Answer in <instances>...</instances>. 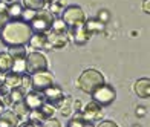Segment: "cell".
<instances>
[{
	"instance_id": "obj_1",
	"label": "cell",
	"mask_w": 150,
	"mask_h": 127,
	"mask_svg": "<svg viewBox=\"0 0 150 127\" xmlns=\"http://www.w3.org/2000/svg\"><path fill=\"white\" fill-rule=\"evenodd\" d=\"M31 35H32L31 26L23 20H11L0 29V40L8 48L26 44L29 42Z\"/></svg>"
},
{
	"instance_id": "obj_2",
	"label": "cell",
	"mask_w": 150,
	"mask_h": 127,
	"mask_svg": "<svg viewBox=\"0 0 150 127\" xmlns=\"http://www.w3.org/2000/svg\"><path fill=\"white\" fill-rule=\"evenodd\" d=\"M101 84H104V77L97 69H86L78 78V87L84 93H92Z\"/></svg>"
},
{
	"instance_id": "obj_3",
	"label": "cell",
	"mask_w": 150,
	"mask_h": 127,
	"mask_svg": "<svg viewBox=\"0 0 150 127\" xmlns=\"http://www.w3.org/2000/svg\"><path fill=\"white\" fill-rule=\"evenodd\" d=\"M54 18H55V17H54L52 12H51V11H46V9L43 8V9H40V11H35V16L32 17V20H31L28 25L31 26L32 31L45 34L46 31L51 29Z\"/></svg>"
},
{
	"instance_id": "obj_4",
	"label": "cell",
	"mask_w": 150,
	"mask_h": 127,
	"mask_svg": "<svg viewBox=\"0 0 150 127\" xmlns=\"http://www.w3.org/2000/svg\"><path fill=\"white\" fill-rule=\"evenodd\" d=\"M91 95H92V101L98 103L101 107H104V106H109V104H112L115 101L117 92H115V89L112 87V86H109V84L104 83V84L98 86Z\"/></svg>"
},
{
	"instance_id": "obj_5",
	"label": "cell",
	"mask_w": 150,
	"mask_h": 127,
	"mask_svg": "<svg viewBox=\"0 0 150 127\" xmlns=\"http://www.w3.org/2000/svg\"><path fill=\"white\" fill-rule=\"evenodd\" d=\"M61 20L66 23V26H77V25H83L86 22V17H84V12L83 9L77 5H71V6H66L61 12Z\"/></svg>"
},
{
	"instance_id": "obj_6",
	"label": "cell",
	"mask_w": 150,
	"mask_h": 127,
	"mask_svg": "<svg viewBox=\"0 0 150 127\" xmlns=\"http://www.w3.org/2000/svg\"><path fill=\"white\" fill-rule=\"evenodd\" d=\"M25 68H26V72L28 73L46 71L47 69V60L40 52H31V54H26V57H25Z\"/></svg>"
},
{
	"instance_id": "obj_7",
	"label": "cell",
	"mask_w": 150,
	"mask_h": 127,
	"mask_svg": "<svg viewBox=\"0 0 150 127\" xmlns=\"http://www.w3.org/2000/svg\"><path fill=\"white\" fill-rule=\"evenodd\" d=\"M51 84H54V77L51 72H47V69L31 73V87L34 90L42 92L43 89L49 87Z\"/></svg>"
},
{
	"instance_id": "obj_8",
	"label": "cell",
	"mask_w": 150,
	"mask_h": 127,
	"mask_svg": "<svg viewBox=\"0 0 150 127\" xmlns=\"http://www.w3.org/2000/svg\"><path fill=\"white\" fill-rule=\"evenodd\" d=\"M42 95L45 98L46 103L52 104L54 107H61L63 106V101H64V93L61 90L60 86H55V84H51L49 87H46L42 90Z\"/></svg>"
},
{
	"instance_id": "obj_9",
	"label": "cell",
	"mask_w": 150,
	"mask_h": 127,
	"mask_svg": "<svg viewBox=\"0 0 150 127\" xmlns=\"http://www.w3.org/2000/svg\"><path fill=\"white\" fill-rule=\"evenodd\" d=\"M47 49H61L67 44V32H57L51 31L49 35H46Z\"/></svg>"
},
{
	"instance_id": "obj_10",
	"label": "cell",
	"mask_w": 150,
	"mask_h": 127,
	"mask_svg": "<svg viewBox=\"0 0 150 127\" xmlns=\"http://www.w3.org/2000/svg\"><path fill=\"white\" fill-rule=\"evenodd\" d=\"M103 107L98 104V103H95V101H91L89 104L86 106V109L81 112V115H83V119H84V123H93L95 119H98L101 116V110Z\"/></svg>"
},
{
	"instance_id": "obj_11",
	"label": "cell",
	"mask_w": 150,
	"mask_h": 127,
	"mask_svg": "<svg viewBox=\"0 0 150 127\" xmlns=\"http://www.w3.org/2000/svg\"><path fill=\"white\" fill-rule=\"evenodd\" d=\"M23 103L26 104V107H28L29 110H35V109H38L40 106L45 103V98H43V95H42V92L34 90V92L25 93Z\"/></svg>"
},
{
	"instance_id": "obj_12",
	"label": "cell",
	"mask_w": 150,
	"mask_h": 127,
	"mask_svg": "<svg viewBox=\"0 0 150 127\" xmlns=\"http://www.w3.org/2000/svg\"><path fill=\"white\" fill-rule=\"evenodd\" d=\"M71 35L74 38L75 44H86L87 40H89V34H87V31L84 29V23L83 25H77V26H72V31H71Z\"/></svg>"
},
{
	"instance_id": "obj_13",
	"label": "cell",
	"mask_w": 150,
	"mask_h": 127,
	"mask_svg": "<svg viewBox=\"0 0 150 127\" xmlns=\"http://www.w3.org/2000/svg\"><path fill=\"white\" fill-rule=\"evenodd\" d=\"M20 124L18 116L12 110H6L0 113V127H17Z\"/></svg>"
},
{
	"instance_id": "obj_14",
	"label": "cell",
	"mask_w": 150,
	"mask_h": 127,
	"mask_svg": "<svg viewBox=\"0 0 150 127\" xmlns=\"http://www.w3.org/2000/svg\"><path fill=\"white\" fill-rule=\"evenodd\" d=\"M2 80H3L2 83H5L9 89H14V87L22 86V75L12 72V71H9L8 73H2Z\"/></svg>"
},
{
	"instance_id": "obj_15",
	"label": "cell",
	"mask_w": 150,
	"mask_h": 127,
	"mask_svg": "<svg viewBox=\"0 0 150 127\" xmlns=\"http://www.w3.org/2000/svg\"><path fill=\"white\" fill-rule=\"evenodd\" d=\"M135 92L139 98H149L150 97V80L149 78H139L135 83Z\"/></svg>"
},
{
	"instance_id": "obj_16",
	"label": "cell",
	"mask_w": 150,
	"mask_h": 127,
	"mask_svg": "<svg viewBox=\"0 0 150 127\" xmlns=\"http://www.w3.org/2000/svg\"><path fill=\"white\" fill-rule=\"evenodd\" d=\"M28 43L32 46L34 49H47L46 34H42V32H35V34H32Z\"/></svg>"
},
{
	"instance_id": "obj_17",
	"label": "cell",
	"mask_w": 150,
	"mask_h": 127,
	"mask_svg": "<svg viewBox=\"0 0 150 127\" xmlns=\"http://www.w3.org/2000/svg\"><path fill=\"white\" fill-rule=\"evenodd\" d=\"M84 29L87 31V34L92 35L95 34V32H101L104 29V23L100 22L98 18H92V20H87V22H84Z\"/></svg>"
},
{
	"instance_id": "obj_18",
	"label": "cell",
	"mask_w": 150,
	"mask_h": 127,
	"mask_svg": "<svg viewBox=\"0 0 150 127\" xmlns=\"http://www.w3.org/2000/svg\"><path fill=\"white\" fill-rule=\"evenodd\" d=\"M12 69V57L9 52H0V73H8Z\"/></svg>"
},
{
	"instance_id": "obj_19",
	"label": "cell",
	"mask_w": 150,
	"mask_h": 127,
	"mask_svg": "<svg viewBox=\"0 0 150 127\" xmlns=\"http://www.w3.org/2000/svg\"><path fill=\"white\" fill-rule=\"evenodd\" d=\"M22 11H23V6L20 5V3H16V2H12L11 6L8 9H6V14H8L9 18H14V20H18L20 16H22Z\"/></svg>"
},
{
	"instance_id": "obj_20",
	"label": "cell",
	"mask_w": 150,
	"mask_h": 127,
	"mask_svg": "<svg viewBox=\"0 0 150 127\" xmlns=\"http://www.w3.org/2000/svg\"><path fill=\"white\" fill-rule=\"evenodd\" d=\"M9 98L12 103H17V101H23V97H25V89L22 86H18V87H14L9 90Z\"/></svg>"
},
{
	"instance_id": "obj_21",
	"label": "cell",
	"mask_w": 150,
	"mask_h": 127,
	"mask_svg": "<svg viewBox=\"0 0 150 127\" xmlns=\"http://www.w3.org/2000/svg\"><path fill=\"white\" fill-rule=\"evenodd\" d=\"M12 112H14L18 118H23V116H26V115L29 113V109L26 107V104H25L23 101H17V103H14Z\"/></svg>"
},
{
	"instance_id": "obj_22",
	"label": "cell",
	"mask_w": 150,
	"mask_h": 127,
	"mask_svg": "<svg viewBox=\"0 0 150 127\" xmlns=\"http://www.w3.org/2000/svg\"><path fill=\"white\" fill-rule=\"evenodd\" d=\"M23 3H25L26 8L32 9V11H40V9H43L45 5H46L43 0H23Z\"/></svg>"
},
{
	"instance_id": "obj_23",
	"label": "cell",
	"mask_w": 150,
	"mask_h": 127,
	"mask_svg": "<svg viewBox=\"0 0 150 127\" xmlns=\"http://www.w3.org/2000/svg\"><path fill=\"white\" fill-rule=\"evenodd\" d=\"M64 8H66V0H54V2H51V12L54 16L61 14Z\"/></svg>"
},
{
	"instance_id": "obj_24",
	"label": "cell",
	"mask_w": 150,
	"mask_h": 127,
	"mask_svg": "<svg viewBox=\"0 0 150 127\" xmlns=\"http://www.w3.org/2000/svg\"><path fill=\"white\" fill-rule=\"evenodd\" d=\"M9 55L12 57V60L25 58L26 57V51H25L23 46H12V48H9Z\"/></svg>"
},
{
	"instance_id": "obj_25",
	"label": "cell",
	"mask_w": 150,
	"mask_h": 127,
	"mask_svg": "<svg viewBox=\"0 0 150 127\" xmlns=\"http://www.w3.org/2000/svg\"><path fill=\"white\" fill-rule=\"evenodd\" d=\"M51 31H57V32H67V26L61 18H54Z\"/></svg>"
},
{
	"instance_id": "obj_26",
	"label": "cell",
	"mask_w": 150,
	"mask_h": 127,
	"mask_svg": "<svg viewBox=\"0 0 150 127\" xmlns=\"http://www.w3.org/2000/svg\"><path fill=\"white\" fill-rule=\"evenodd\" d=\"M67 127H84V119H83V115L81 112H77L75 116L67 123Z\"/></svg>"
},
{
	"instance_id": "obj_27",
	"label": "cell",
	"mask_w": 150,
	"mask_h": 127,
	"mask_svg": "<svg viewBox=\"0 0 150 127\" xmlns=\"http://www.w3.org/2000/svg\"><path fill=\"white\" fill-rule=\"evenodd\" d=\"M35 16V11H32V9H23L22 11V16H20V18L23 20V22H26V23H29L31 20H32V17Z\"/></svg>"
},
{
	"instance_id": "obj_28",
	"label": "cell",
	"mask_w": 150,
	"mask_h": 127,
	"mask_svg": "<svg viewBox=\"0 0 150 127\" xmlns=\"http://www.w3.org/2000/svg\"><path fill=\"white\" fill-rule=\"evenodd\" d=\"M43 127H61L60 121H57V119H52V118H47L46 121H43Z\"/></svg>"
},
{
	"instance_id": "obj_29",
	"label": "cell",
	"mask_w": 150,
	"mask_h": 127,
	"mask_svg": "<svg viewBox=\"0 0 150 127\" xmlns=\"http://www.w3.org/2000/svg\"><path fill=\"white\" fill-rule=\"evenodd\" d=\"M22 86L23 87H31V77L28 73H23L22 75Z\"/></svg>"
},
{
	"instance_id": "obj_30",
	"label": "cell",
	"mask_w": 150,
	"mask_h": 127,
	"mask_svg": "<svg viewBox=\"0 0 150 127\" xmlns=\"http://www.w3.org/2000/svg\"><path fill=\"white\" fill-rule=\"evenodd\" d=\"M98 20L100 22H103L104 25L107 23V20H109V14H107V11H100V14H98Z\"/></svg>"
},
{
	"instance_id": "obj_31",
	"label": "cell",
	"mask_w": 150,
	"mask_h": 127,
	"mask_svg": "<svg viewBox=\"0 0 150 127\" xmlns=\"http://www.w3.org/2000/svg\"><path fill=\"white\" fill-rule=\"evenodd\" d=\"M17 127H42V124H38V123H34V121H26V123H23V124H20V126H17Z\"/></svg>"
},
{
	"instance_id": "obj_32",
	"label": "cell",
	"mask_w": 150,
	"mask_h": 127,
	"mask_svg": "<svg viewBox=\"0 0 150 127\" xmlns=\"http://www.w3.org/2000/svg\"><path fill=\"white\" fill-rule=\"evenodd\" d=\"M9 22V17H8V14H0V29L3 28V26Z\"/></svg>"
},
{
	"instance_id": "obj_33",
	"label": "cell",
	"mask_w": 150,
	"mask_h": 127,
	"mask_svg": "<svg viewBox=\"0 0 150 127\" xmlns=\"http://www.w3.org/2000/svg\"><path fill=\"white\" fill-rule=\"evenodd\" d=\"M8 93H9V87L5 83H2V84H0V95L5 97V95H8Z\"/></svg>"
},
{
	"instance_id": "obj_34",
	"label": "cell",
	"mask_w": 150,
	"mask_h": 127,
	"mask_svg": "<svg viewBox=\"0 0 150 127\" xmlns=\"http://www.w3.org/2000/svg\"><path fill=\"white\" fill-rule=\"evenodd\" d=\"M98 127H118L117 124H115L113 121H109V119H107V121H103V123H100V126Z\"/></svg>"
},
{
	"instance_id": "obj_35",
	"label": "cell",
	"mask_w": 150,
	"mask_h": 127,
	"mask_svg": "<svg viewBox=\"0 0 150 127\" xmlns=\"http://www.w3.org/2000/svg\"><path fill=\"white\" fill-rule=\"evenodd\" d=\"M6 9H8V6H6V3L0 0V14H6Z\"/></svg>"
},
{
	"instance_id": "obj_36",
	"label": "cell",
	"mask_w": 150,
	"mask_h": 127,
	"mask_svg": "<svg viewBox=\"0 0 150 127\" xmlns=\"http://www.w3.org/2000/svg\"><path fill=\"white\" fill-rule=\"evenodd\" d=\"M136 115H138V116H144L146 115V109L144 107H138V109H136Z\"/></svg>"
},
{
	"instance_id": "obj_37",
	"label": "cell",
	"mask_w": 150,
	"mask_h": 127,
	"mask_svg": "<svg viewBox=\"0 0 150 127\" xmlns=\"http://www.w3.org/2000/svg\"><path fill=\"white\" fill-rule=\"evenodd\" d=\"M144 12H150V0H144Z\"/></svg>"
},
{
	"instance_id": "obj_38",
	"label": "cell",
	"mask_w": 150,
	"mask_h": 127,
	"mask_svg": "<svg viewBox=\"0 0 150 127\" xmlns=\"http://www.w3.org/2000/svg\"><path fill=\"white\" fill-rule=\"evenodd\" d=\"M2 112H5V104L2 101V98H0V113H2Z\"/></svg>"
},
{
	"instance_id": "obj_39",
	"label": "cell",
	"mask_w": 150,
	"mask_h": 127,
	"mask_svg": "<svg viewBox=\"0 0 150 127\" xmlns=\"http://www.w3.org/2000/svg\"><path fill=\"white\" fill-rule=\"evenodd\" d=\"M80 107H81V103L80 101H75V110H80Z\"/></svg>"
},
{
	"instance_id": "obj_40",
	"label": "cell",
	"mask_w": 150,
	"mask_h": 127,
	"mask_svg": "<svg viewBox=\"0 0 150 127\" xmlns=\"http://www.w3.org/2000/svg\"><path fill=\"white\" fill-rule=\"evenodd\" d=\"M84 127H93L92 123H84Z\"/></svg>"
},
{
	"instance_id": "obj_41",
	"label": "cell",
	"mask_w": 150,
	"mask_h": 127,
	"mask_svg": "<svg viewBox=\"0 0 150 127\" xmlns=\"http://www.w3.org/2000/svg\"><path fill=\"white\" fill-rule=\"evenodd\" d=\"M2 2H5V3H12L14 0H2Z\"/></svg>"
},
{
	"instance_id": "obj_42",
	"label": "cell",
	"mask_w": 150,
	"mask_h": 127,
	"mask_svg": "<svg viewBox=\"0 0 150 127\" xmlns=\"http://www.w3.org/2000/svg\"><path fill=\"white\" fill-rule=\"evenodd\" d=\"M43 2H45V3H47V2H52V0H43Z\"/></svg>"
},
{
	"instance_id": "obj_43",
	"label": "cell",
	"mask_w": 150,
	"mask_h": 127,
	"mask_svg": "<svg viewBox=\"0 0 150 127\" xmlns=\"http://www.w3.org/2000/svg\"><path fill=\"white\" fill-rule=\"evenodd\" d=\"M135 127H139V126H135Z\"/></svg>"
},
{
	"instance_id": "obj_44",
	"label": "cell",
	"mask_w": 150,
	"mask_h": 127,
	"mask_svg": "<svg viewBox=\"0 0 150 127\" xmlns=\"http://www.w3.org/2000/svg\"><path fill=\"white\" fill-rule=\"evenodd\" d=\"M0 98H2V95H0Z\"/></svg>"
}]
</instances>
